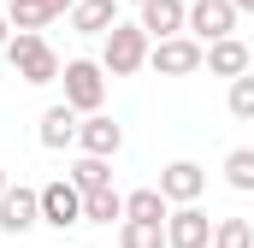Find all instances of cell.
Segmentation results:
<instances>
[{
	"label": "cell",
	"instance_id": "6da1fadb",
	"mask_svg": "<svg viewBox=\"0 0 254 248\" xmlns=\"http://www.w3.org/2000/svg\"><path fill=\"white\" fill-rule=\"evenodd\" d=\"M148 30L142 24H119L113 36H107V48H101V71L107 77H136L142 65H148Z\"/></svg>",
	"mask_w": 254,
	"mask_h": 248
},
{
	"label": "cell",
	"instance_id": "7a4b0ae2",
	"mask_svg": "<svg viewBox=\"0 0 254 248\" xmlns=\"http://www.w3.org/2000/svg\"><path fill=\"white\" fill-rule=\"evenodd\" d=\"M6 60H12V71H18L24 83H54V77H65V65H60V54L48 48V36H12Z\"/></svg>",
	"mask_w": 254,
	"mask_h": 248
},
{
	"label": "cell",
	"instance_id": "3957f363",
	"mask_svg": "<svg viewBox=\"0 0 254 248\" xmlns=\"http://www.w3.org/2000/svg\"><path fill=\"white\" fill-rule=\"evenodd\" d=\"M101 101H107V71H101L95 60H71V65H65V107L95 119Z\"/></svg>",
	"mask_w": 254,
	"mask_h": 248
},
{
	"label": "cell",
	"instance_id": "277c9868",
	"mask_svg": "<svg viewBox=\"0 0 254 248\" xmlns=\"http://www.w3.org/2000/svg\"><path fill=\"white\" fill-rule=\"evenodd\" d=\"M148 65H154L160 77H190V71H201V65H207V48H201L195 36H172V42H154Z\"/></svg>",
	"mask_w": 254,
	"mask_h": 248
},
{
	"label": "cell",
	"instance_id": "5b68a950",
	"mask_svg": "<svg viewBox=\"0 0 254 248\" xmlns=\"http://www.w3.org/2000/svg\"><path fill=\"white\" fill-rule=\"evenodd\" d=\"M231 30H237V6H231V0H195L190 6V36L201 42V48L225 42Z\"/></svg>",
	"mask_w": 254,
	"mask_h": 248
},
{
	"label": "cell",
	"instance_id": "8992f818",
	"mask_svg": "<svg viewBox=\"0 0 254 248\" xmlns=\"http://www.w3.org/2000/svg\"><path fill=\"white\" fill-rule=\"evenodd\" d=\"M30 225H42V189H12L6 184V195H0V231L6 237H24Z\"/></svg>",
	"mask_w": 254,
	"mask_h": 248
},
{
	"label": "cell",
	"instance_id": "52a82bcc",
	"mask_svg": "<svg viewBox=\"0 0 254 248\" xmlns=\"http://www.w3.org/2000/svg\"><path fill=\"white\" fill-rule=\"evenodd\" d=\"M42 225H54V231H71V225H83V189L71 184V178L42 189Z\"/></svg>",
	"mask_w": 254,
	"mask_h": 248
},
{
	"label": "cell",
	"instance_id": "ba28073f",
	"mask_svg": "<svg viewBox=\"0 0 254 248\" xmlns=\"http://www.w3.org/2000/svg\"><path fill=\"white\" fill-rule=\"evenodd\" d=\"M166 248H213V219L201 207H178L166 219Z\"/></svg>",
	"mask_w": 254,
	"mask_h": 248
},
{
	"label": "cell",
	"instance_id": "9c48e42d",
	"mask_svg": "<svg viewBox=\"0 0 254 248\" xmlns=\"http://www.w3.org/2000/svg\"><path fill=\"white\" fill-rule=\"evenodd\" d=\"M207 189V172L195 166V160H172L166 172H160V195L166 201H178V207H195V195Z\"/></svg>",
	"mask_w": 254,
	"mask_h": 248
},
{
	"label": "cell",
	"instance_id": "30bf717a",
	"mask_svg": "<svg viewBox=\"0 0 254 248\" xmlns=\"http://www.w3.org/2000/svg\"><path fill=\"white\" fill-rule=\"evenodd\" d=\"M142 30H148L154 42H172V36L190 30V6H184V0H148V6H142Z\"/></svg>",
	"mask_w": 254,
	"mask_h": 248
},
{
	"label": "cell",
	"instance_id": "8fae6325",
	"mask_svg": "<svg viewBox=\"0 0 254 248\" xmlns=\"http://www.w3.org/2000/svg\"><path fill=\"white\" fill-rule=\"evenodd\" d=\"M77 142H83V154H89V160H113V154L125 148V130L107 119V113H95V119L77 124Z\"/></svg>",
	"mask_w": 254,
	"mask_h": 248
},
{
	"label": "cell",
	"instance_id": "7c38bea8",
	"mask_svg": "<svg viewBox=\"0 0 254 248\" xmlns=\"http://www.w3.org/2000/svg\"><path fill=\"white\" fill-rule=\"evenodd\" d=\"M71 30L77 36H113L119 30V0H77L71 6Z\"/></svg>",
	"mask_w": 254,
	"mask_h": 248
},
{
	"label": "cell",
	"instance_id": "4fadbf2b",
	"mask_svg": "<svg viewBox=\"0 0 254 248\" xmlns=\"http://www.w3.org/2000/svg\"><path fill=\"white\" fill-rule=\"evenodd\" d=\"M207 71L213 77H249V42H237V36H225V42H213L207 48Z\"/></svg>",
	"mask_w": 254,
	"mask_h": 248
},
{
	"label": "cell",
	"instance_id": "5bb4252c",
	"mask_svg": "<svg viewBox=\"0 0 254 248\" xmlns=\"http://www.w3.org/2000/svg\"><path fill=\"white\" fill-rule=\"evenodd\" d=\"M36 136H42V148H71V142H77V113H71L65 101H60V107H48Z\"/></svg>",
	"mask_w": 254,
	"mask_h": 248
},
{
	"label": "cell",
	"instance_id": "9a60e30c",
	"mask_svg": "<svg viewBox=\"0 0 254 248\" xmlns=\"http://www.w3.org/2000/svg\"><path fill=\"white\" fill-rule=\"evenodd\" d=\"M125 219H136V225H166L172 213H166V195L160 189H130L125 195Z\"/></svg>",
	"mask_w": 254,
	"mask_h": 248
},
{
	"label": "cell",
	"instance_id": "2e32d148",
	"mask_svg": "<svg viewBox=\"0 0 254 248\" xmlns=\"http://www.w3.org/2000/svg\"><path fill=\"white\" fill-rule=\"evenodd\" d=\"M113 219H125V195H119V189L83 195V225H113Z\"/></svg>",
	"mask_w": 254,
	"mask_h": 248
},
{
	"label": "cell",
	"instance_id": "e0dca14e",
	"mask_svg": "<svg viewBox=\"0 0 254 248\" xmlns=\"http://www.w3.org/2000/svg\"><path fill=\"white\" fill-rule=\"evenodd\" d=\"M6 24H12L18 36H42V24H54V12H48L42 0H12V6H6Z\"/></svg>",
	"mask_w": 254,
	"mask_h": 248
},
{
	"label": "cell",
	"instance_id": "ac0fdd59",
	"mask_svg": "<svg viewBox=\"0 0 254 248\" xmlns=\"http://www.w3.org/2000/svg\"><path fill=\"white\" fill-rule=\"evenodd\" d=\"M71 184L83 189V195H95V189H113V166H107V160H89V154H83V160L71 166Z\"/></svg>",
	"mask_w": 254,
	"mask_h": 248
},
{
	"label": "cell",
	"instance_id": "d6986e66",
	"mask_svg": "<svg viewBox=\"0 0 254 248\" xmlns=\"http://www.w3.org/2000/svg\"><path fill=\"white\" fill-rule=\"evenodd\" d=\"M225 184L243 189V195L254 189V148H231V154H225Z\"/></svg>",
	"mask_w": 254,
	"mask_h": 248
},
{
	"label": "cell",
	"instance_id": "ffe728a7",
	"mask_svg": "<svg viewBox=\"0 0 254 248\" xmlns=\"http://www.w3.org/2000/svg\"><path fill=\"white\" fill-rule=\"evenodd\" d=\"M119 248H166V225H136V219H125L119 225Z\"/></svg>",
	"mask_w": 254,
	"mask_h": 248
},
{
	"label": "cell",
	"instance_id": "44dd1931",
	"mask_svg": "<svg viewBox=\"0 0 254 248\" xmlns=\"http://www.w3.org/2000/svg\"><path fill=\"white\" fill-rule=\"evenodd\" d=\"M213 248H254L249 219H225V225H213Z\"/></svg>",
	"mask_w": 254,
	"mask_h": 248
},
{
	"label": "cell",
	"instance_id": "7402d4cb",
	"mask_svg": "<svg viewBox=\"0 0 254 248\" xmlns=\"http://www.w3.org/2000/svg\"><path fill=\"white\" fill-rule=\"evenodd\" d=\"M231 113L254 124V77H237V83H231Z\"/></svg>",
	"mask_w": 254,
	"mask_h": 248
},
{
	"label": "cell",
	"instance_id": "603a6c76",
	"mask_svg": "<svg viewBox=\"0 0 254 248\" xmlns=\"http://www.w3.org/2000/svg\"><path fill=\"white\" fill-rule=\"evenodd\" d=\"M42 6H48V12H54V18H60V12H71V6H77V0H42Z\"/></svg>",
	"mask_w": 254,
	"mask_h": 248
},
{
	"label": "cell",
	"instance_id": "cb8c5ba5",
	"mask_svg": "<svg viewBox=\"0 0 254 248\" xmlns=\"http://www.w3.org/2000/svg\"><path fill=\"white\" fill-rule=\"evenodd\" d=\"M0 48H12V24H6V12H0Z\"/></svg>",
	"mask_w": 254,
	"mask_h": 248
},
{
	"label": "cell",
	"instance_id": "d4e9b609",
	"mask_svg": "<svg viewBox=\"0 0 254 248\" xmlns=\"http://www.w3.org/2000/svg\"><path fill=\"white\" fill-rule=\"evenodd\" d=\"M231 6H237V12H254V0H231Z\"/></svg>",
	"mask_w": 254,
	"mask_h": 248
},
{
	"label": "cell",
	"instance_id": "484cf974",
	"mask_svg": "<svg viewBox=\"0 0 254 248\" xmlns=\"http://www.w3.org/2000/svg\"><path fill=\"white\" fill-rule=\"evenodd\" d=\"M0 195H6V166H0Z\"/></svg>",
	"mask_w": 254,
	"mask_h": 248
},
{
	"label": "cell",
	"instance_id": "4316f807",
	"mask_svg": "<svg viewBox=\"0 0 254 248\" xmlns=\"http://www.w3.org/2000/svg\"><path fill=\"white\" fill-rule=\"evenodd\" d=\"M130 6H148V0H130Z\"/></svg>",
	"mask_w": 254,
	"mask_h": 248
}]
</instances>
